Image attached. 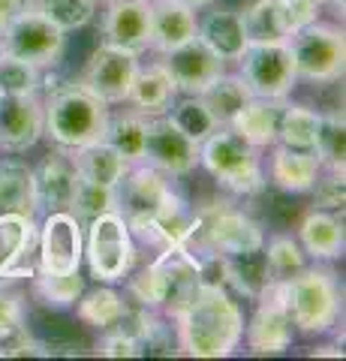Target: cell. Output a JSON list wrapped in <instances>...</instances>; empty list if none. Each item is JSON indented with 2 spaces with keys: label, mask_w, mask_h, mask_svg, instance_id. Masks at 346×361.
Wrapping results in <instances>:
<instances>
[{
  "label": "cell",
  "mask_w": 346,
  "mask_h": 361,
  "mask_svg": "<svg viewBox=\"0 0 346 361\" xmlns=\"http://www.w3.org/2000/svg\"><path fill=\"white\" fill-rule=\"evenodd\" d=\"M178 349L193 358H226L244 337V316L223 286L202 283L187 310L175 319Z\"/></svg>",
  "instance_id": "6da1fadb"
},
{
  "label": "cell",
  "mask_w": 346,
  "mask_h": 361,
  "mask_svg": "<svg viewBox=\"0 0 346 361\" xmlns=\"http://www.w3.org/2000/svg\"><path fill=\"white\" fill-rule=\"evenodd\" d=\"M109 106L79 82L54 85L42 103V133L58 148H82L106 135Z\"/></svg>",
  "instance_id": "7a4b0ae2"
},
{
  "label": "cell",
  "mask_w": 346,
  "mask_h": 361,
  "mask_svg": "<svg viewBox=\"0 0 346 361\" xmlns=\"http://www.w3.org/2000/svg\"><path fill=\"white\" fill-rule=\"evenodd\" d=\"M199 163L208 169L220 187L238 196H256L265 187L259 148L244 142L232 127H217L199 145Z\"/></svg>",
  "instance_id": "3957f363"
},
{
  "label": "cell",
  "mask_w": 346,
  "mask_h": 361,
  "mask_svg": "<svg viewBox=\"0 0 346 361\" xmlns=\"http://www.w3.org/2000/svg\"><path fill=\"white\" fill-rule=\"evenodd\" d=\"M286 310L292 316V325L304 334L331 331L340 316V286L334 271L314 265L295 274L286 283Z\"/></svg>",
  "instance_id": "277c9868"
},
{
  "label": "cell",
  "mask_w": 346,
  "mask_h": 361,
  "mask_svg": "<svg viewBox=\"0 0 346 361\" xmlns=\"http://www.w3.org/2000/svg\"><path fill=\"white\" fill-rule=\"evenodd\" d=\"M85 259L91 274L103 283H118L132 271V265H136V241H132L127 220L118 211L87 220Z\"/></svg>",
  "instance_id": "5b68a950"
},
{
  "label": "cell",
  "mask_w": 346,
  "mask_h": 361,
  "mask_svg": "<svg viewBox=\"0 0 346 361\" xmlns=\"http://www.w3.org/2000/svg\"><path fill=\"white\" fill-rule=\"evenodd\" d=\"M289 51L295 61L298 78L307 82H338L343 75V58H346V42L343 30L322 21H310L307 27L289 37Z\"/></svg>",
  "instance_id": "8992f818"
},
{
  "label": "cell",
  "mask_w": 346,
  "mask_h": 361,
  "mask_svg": "<svg viewBox=\"0 0 346 361\" xmlns=\"http://www.w3.org/2000/svg\"><path fill=\"white\" fill-rule=\"evenodd\" d=\"M63 45L66 33L42 16L39 9H33V4L0 33V54H13V58L27 61L39 70L61 61Z\"/></svg>",
  "instance_id": "52a82bcc"
},
{
  "label": "cell",
  "mask_w": 346,
  "mask_h": 361,
  "mask_svg": "<svg viewBox=\"0 0 346 361\" xmlns=\"http://www.w3.org/2000/svg\"><path fill=\"white\" fill-rule=\"evenodd\" d=\"M241 63V78L253 97L262 99H280L295 87L298 73L295 61L289 51V42H262V45H247L238 58Z\"/></svg>",
  "instance_id": "ba28073f"
},
{
  "label": "cell",
  "mask_w": 346,
  "mask_h": 361,
  "mask_svg": "<svg viewBox=\"0 0 346 361\" xmlns=\"http://www.w3.org/2000/svg\"><path fill=\"white\" fill-rule=\"evenodd\" d=\"M259 307L250 316L247 322V349L253 355H280L292 346V337H295V325H292V316L286 310V283L280 280H271L262 295L256 298Z\"/></svg>",
  "instance_id": "9c48e42d"
},
{
  "label": "cell",
  "mask_w": 346,
  "mask_h": 361,
  "mask_svg": "<svg viewBox=\"0 0 346 361\" xmlns=\"http://www.w3.org/2000/svg\"><path fill=\"white\" fill-rule=\"evenodd\" d=\"M82 259H85L82 220L70 211H51L46 217V223L39 226L37 271H49V274L79 271Z\"/></svg>",
  "instance_id": "30bf717a"
},
{
  "label": "cell",
  "mask_w": 346,
  "mask_h": 361,
  "mask_svg": "<svg viewBox=\"0 0 346 361\" xmlns=\"http://www.w3.org/2000/svg\"><path fill=\"white\" fill-rule=\"evenodd\" d=\"M136 70H139V54L103 42L91 54V61H87L79 85H85L94 97L103 99L106 106L127 103L130 85H132V78H136Z\"/></svg>",
  "instance_id": "8fae6325"
},
{
  "label": "cell",
  "mask_w": 346,
  "mask_h": 361,
  "mask_svg": "<svg viewBox=\"0 0 346 361\" xmlns=\"http://www.w3.org/2000/svg\"><path fill=\"white\" fill-rule=\"evenodd\" d=\"M142 163L154 166L163 175L181 178L199 166V142L175 127L166 115H154L144 123V157Z\"/></svg>",
  "instance_id": "7c38bea8"
},
{
  "label": "cell",
  "mask_w": 346,
  "mask_h": 361,
  "mask_svg": "<svg viewBox=\"0 0 346 361\" xmlns=\"http://www.w3.org/2000/svg\"><path fill=\"white\" fill-rule=\"evenodd\" d=\"M157 63L172 78L175 90H184V94H202L220 73H226V61L217 58L199 37L172 51H163Z\"/></svg>",
  "instance_id": "4fadbf2b"
},
{
  "label": "cell",
  "mask_w": 346,
  "mask_h": 361,
  "mask_svg": "<svg viewBox=\"0 0 346 361\" xmlns=\"http://www.w3.org/2000/svg\"><path fill=\"white\" fill-rule=\"evenodd\" d=\"M39 226L33 217L4 214L0 217V283L33 277L37 271Z\"/></svg>",
  "instance_id": "5bb4252c"
},
{
  "label": "cell",
  "mask_w": 346,
  "mask_h": 361,
  "mask_svg": "<svg viewBox=\"0 0 346 361\" xmlns=\"http://www.w3.org/2000/svg\"><path fill=\"white\" fill-rule=\"evenodd\" d=\"M169 184H166L163 172H157L148 163H136L127 169V175L121 178V184L115 187L118 196V214L127 223L151 220L157 208L163 205V199L169 196Z\"/></svg>",
  "instance_id": "9a60e30c"
},
{
  "label": "cell",
  "mask_w": 346,
  "mask_h": 361,
  "mask_svg": "<svg viewBox=\"0 0 346 361\" xmlns=\"http://www.w3.org/2000/svg\"><path fill=\"white\" fill-rule=\"evenodd\" d=\"M42 135V103L37 94H0V148L21 154Z\"/></svg>",
  "instance_id": "2e32d148"
},
{
  "label": "cell",
  "mask_w": 346,
  "mask_h": 361,
  "mask_svg": "<svg viewBox=\"0 0 346 361\" xmlns=\"http://www.w3.org/2000/svg\"><path fill=\"white\" fill-rule=\"evenodd\" d=\"M103 42L142 54L151 42L148 0H109L103 16Z\"/></svg>",
  "instance_id": "e0dca14e"
},
{
  "label": "cell",
  "mask_w": 346,
  "mask_h": 361,
  "mask_svg": "<svg viewBox=\"0 0 346 361\" xmlns=\"http://www.w3.org/2000/svg\"><path fill=\"white\" fill-rule=\"evenodd\" d=\"M154 262H157L160 274H163V307H160V313L169 316L175 322L178 316L187 310V304L196 298L199 286H202L199 265L184 250H178V247L157 253Z\"/></svg>",
  "instance_id": "ac0fdd59"
},
{
  "label": "cell",
  "mask_w": 346,
  "mask_h": 361,
  "mask_svg": "<svg viewBox=\"0 0 346 361\" xmlns=\"http://www.w3.org/2000/svg\"><path fill=\"white\" fill-rule=\"evenodd\" d=\"M79 172L66 154H49L42 166L33 172V193H37V208L46 214L51 211H70Z\"/></svg>",
  "instance_id": "d6986e66"
},
{
  "label": "cell",
  "mask_w": 346,
  "mask_h": 361,
  "mask_svg": "<svg viewBox=\"0 0 346 361\" xmlns=\"http://www.w3.org/2000/svg\"><path fill=\"white\" fill-rule=\"evenodd\" d=\"M148 6H151V42H148L151 49L163 54L196 39L199 30L196 9L178 4V0H148Z\"/></svg>",
  "instance_id": "ffe728a7"
},
{
  "label": "cell",
  "mask_w": 346,
  "mask_h": 361,
  "mask_svg": "<svg viewBox=\"0 0 346 361\" xmlns=\"http://www.w3.org/2000/svg\"><path fill=\"white\" fill-rule=\"evenodd\" d=\"M196 37L223 61H238L244 54V49L250 45L247 33H244L241 13H235V9H217V13H208L202 21H199Z\"/></svg>",
  "instance_id": "44dd1931"
},
{
  "label": "cell",
  "mask_w": 346,
  "mask_h": 361,
  "mask_svg": "<svg viewBox=\"0 0 346 361\" xmlns=\"http://www.w3.org/2000/svg\"><path fill=\"white\" fill-rule=\"evenodd\" d=\"M298 244L301 250L314 259H338L343 256V223L331 211L314 208L307 211L298 223Z\"/></svg>",
  "instance_id": "7402d4cb"
},
{
  "label": "cell",
  "mask_w": 346,
  "mask_h": 361,
  "mask_svg": "<svg viewBox=\"0 0 346 361\" xmlns=\"http://www.w3.org/2000/svg\"><path fill=\"white\" fill-rule=\"evenodd\" d=\"M271 180L286 193H307L322 172V163L314 151H295L286 145H277L271 154Z\"/></svg>",
  "instance_id": "603a6c76"
},
{
  "label": "cell",
  "mask_w": 346,
  "mask_h": 361,
  "mask_svg": "<svg viewBox=\"0 0 346 361\" xmlns=\"http://www.w3.org/2000/svg\"><path fill=\"white\" fill-rule=\"evenodd\" d=\"M70 160L75 166V172H79V178L94 180V184H103V187H118L121 178H124L130 169V163L111 148L106 139L73 148Z\"/></svg>",
  "instance_id": "cb8c5ba5"
},
{
  "label": "cell",
  "mask_w": 346,
  "mask_h": 361,
  "mask_svg": "<svg viewBox=\"0 0 346 361\" xmlns=\"http://www.w3.org/2000/svg\"><path fill=\"white\" fill-rule=\"evenodd\" d=\"M223 271H226V286H232L244 298H259L262 289L271 283L268 274V259H265V244L253 247V250L229 253L223 256Z\"/></svg>",
  "instance_id": "d4e9b609"
},
{
  "label": "cell",
  "mask_w": 346,
  "mask_h": 361,
  "mask_svg": "<svg viewBox=\"0 0 346 361\" xmlns=\"http://www.w3.org/2000/svg\"><path fill=\"white\" fill-rule=\"evenodd\" d=\"M172 97H175L172 78L166 75L160 63H151V66H139L136 70V78H132V85H130L127 99L136 106L139 115L154 118V115H166V111H169Z\"/></svg>",
  "instance_id": "484cf974"
},
{
  "label": "cell",
  "mask_w": 346,
  "mask_h": 361,
  "mask_svg": "<svg viewBox=\"0 0 346 361\" xmlns=\"http://www.w3.org/2000/svg\"><path fill=\"white\" fill-rule=\"evenodd\" d=\"M277 121H280V106L277 99H262L250 97L229 127L235 130L244 142H250L253 148H268L277 142Z\"/></svg>",
  "instance_id": "4316f807"
},
{
  "label": "cell",
  "mask_w": 346,
  "mask_h": 361,
  "mask_svg": "<svg viewBox=\"0 0 346 361\" xmlns=\"http://www.w3.org/2000/svg\"><path fill=\"white\" fill-rule=\"evenodd\" d=\"M37 193H33V169L18 160L0 163V217L4 214H21L37 217Z\"/></svg>",
  "instance_id": "83f0119b"
},
{
  "label": "cell",
  "mask_w": 346,
  "mask_h": 361,
  "mask_svg": "<svg viewBox=\"0 0 346 361\" xmlns=\"http://www.w3.org/2000/svg\"><path fill=\"white\" fill-rule=\"evenodd\" d=\"M199 99L205 103V109L211 111V118L217 121V127H229L232 118L247 106V99L253 97L247 85H244L241 75H229V73H220L214 82H211L202 94H196Z\"/></svg>",
  "instance_id": "f1b7e54d"
},
{
  "label": "cell",
  "mask_w": 346,
  "mask_h": 361,
  "mask_svg": "<svg viewBox=\"0 0 346 361\" xmlns=\"http://www.w3.org/2000/svg\"><path fill=\"white\" fill-rule=\"evenodd\" d=\"M241 21L250 45L289 42V33L283 27V16H280V0H256V4H250L241 13Z\"/></svg>",
  "instance_id": "f546056e"
},
{
  "label": "cell",
  "mask_w": 346,
  "mask_h": 361,
  "mask_svg": "<svg viewBox=\"0 0 346 361\" xmlns=\"http://www.w3.org/2000/svg\"><path fill=\"white\" fill-rule=\"evenodd\" d=\"M319 130V115L307 106H286L277 121V142L295 151H314Z\"/></svg>",
  "instance_id": "4dcf8cb0"
},
{
  "label": "cell",
  "mask_w": 346,
  "mask_h": 361,
  "mask_svg": "<svg viewBox=\"0 0 346 361\" xmlns=\"http://www.w3.org/2000/svg\"><path fill=\"white\" fill-rule=\"evenodd\" d=\"M124 313H127V301L121 292L115 289H94V292H82L79 295V316H82V322H87L91 329H99V331H106V329H115V325L124 319Z\"/></svg>",
  "instance_id": "1f68e13d"
},
{
  "label": "cell",
  "mask_w": 346,
  "mask_h": 361,
  "mask_svg": "<svg viewBox=\"0 0 346 361\" xmlns=\"http://www.w3.org/2000/svg\"><path fill=\"white\" fill-rule=\"evenodd\" d=\"M144 123H148V118L144 115H118V118H109L106 123V135L103 139L115 148L130 166L142 163L144 157Z\"/></svg>",
  "instance_id": "d6a6232c"
},
{
  "label": "cell",
  "mask_w": 346,
  "mask_h": 361,
  "mask_svg": "<svg viewBox=\"0 0 346 361\" xmlns=\"http://www.w3.org/2000/svg\"><path fill=\"white\" fill-rule=\"evenodd\" d=\"M33 292L49 307H73L85 292V277L79 271H63V274H49V271H33Z\"/></svg>",
  "instance_id": "836d02e7"
},
{
  "label": "cell",
  "mask_w": 346,
  "mask_h": 361,
  "mask_svg": "<svg viewBox=\"0 0 346 361\" xmlns=\"http://www.w3.org/2000/svg\"><path fill=\"white\" fill-rule=\"evenodd\" d=\"M314 154L319 157L322 169L343 172V160H346V123H343V111H328V115H319V130H316Z\"/></svg>",
  "instance_id": "e575fe53"
},
{
  "label": "cell",
  "mask_w": 346,
  "mask_h": 361,
  "mask_svg": "<svg viewBox=\"0 0 346 361\" xmlns=\"http://www.w3.org/2000/svg\"><path fill=\"white\" fill-rule=\"evenodd\" d=\"M265 259H268V274L271 280H280V283H289L295 274L307 268V253L301 250V244L289 235H277V238L268 241L265 247Z\"/></svg>",
  "instance_id": "d590c367"
},
{
  "label": "cell",
  "mask_w": 346,
  "mask_h": 361,
  "mask_svg": "<svg viewBox=\"0 0 346 361\" xmlns=\"http://www.w3.org/2000/svg\"><path fill=\"white\" fill-rule=\"evenodd\" d=\"M169 109H172L169 121L187 135V139H193L199 145H202L208 135L217 130V121L211 118V111L205 109V103L196 94H187L184 99H178V103L169 106Z\"/></svg>",
  "instance_id": "8d00e7d4"
},
{
  "label": "cell",
  "mask_w": 346,
  "mask_h": 361,
  "mask_svg": "<svg viewBox=\"0 0 346 361\" xmlns=\"http://www.w3.org/2000/svg\"><path fill=\"white\" fill-rule=\"evenodd\" d=\"M30 4L49 21H54L63 33L91 25L97 13V0H30Z\"/></svg>",
  "instance_id": "74e56055"
},
{
  "label": "cell",
  "mask_w": 346,
  "mask_h": 361,
  "mask_svg": "<svg viewBox=\"0 0 346 361\" xmlns=\"http://www.w3.org/2000/svg\"><path fill=\"white\" fill-rule=\"evenodd\" d=\"M109 211H118V196H115V187H103V184H94V180H85L79 178L75 184V196H73V205L70 214H75L79 220H94L99 214H109Z\"/></svg>",
  "instance_id": "f35d334b"
},
{
  "label": "cell",
  "mask_w": 346,
  "mask_h": 361,
  "mask_svg": "<svg viewBox=\"0 0 346 361\" xmlns=\"http://www.w3.org/2000/svg\"><path fill=\"white\" fill-rule=\"evenodd\" d=\"M42 87V70L13 54H0V94H37Z\"/></svg>",
  "instance_id": "ab89813d"
},
{
  "label": "cell",
  "mask_w": 346,
  "mask_h": 361,
  "mask_svg": "<svg viewBox=\"0 0 346 361\" xmlns=\"http://www.w3.org/2000/svg\"><path fill=\"white\" fill-rule=\"evenodd\" d=\"M130 295L136 298V304H142V307L160 313V307H163V274H160L157 262L144 265L139 274L130 280Z\"/></svg>",
  "instance_id": "60d3db41"
},
{
  "label": "cell",
  "mask_w": 346,
  "mask_h": 361,
  "mask_svg": "<svg viewBox=\"0 0 346 361\" xmlns=\"http://www.w3.org/2000/svg\"><path fill=\"white\" fill-rule=\"evenodd\" d=\"M314 205L322 211H343V202H346V180L343 172H334L328 169L326 175L319 172V178L314 180Z\"/></svg>",
  "instance_id": "b9f144b4"
},
{
  "label": "cell",
  "mask_w": 346,
  "mask_h": 361,
  "mask_svg": "<svg viewBox=\"0 0 346 361\" xmlns=\"http://www.w3.org/2000/svg\"><path fill=\"white\" fill-rule=\"evenodd\" d=\"M106 331L109 334L97 343V355H103V358H139V355H144L142 343L130 331L118 329V325L115 329H106Z\"/></svg>",
  "instance_id": "7bdbcfd3"
},
{
  "label": "cell",
  "mask_w": 346,
  "mask_h": 361,
  "mask_svg": "<svg viewBox=\"0 0 346 361\" xmlns=\"http://www.w3.org/2000/svg\"><path fill=\"white\" fill-rule=\"evenodd\" d=\"M316 4L310 0H280V16H283V27L292 37L301 27H307L310 21H316Z\"/></svg>",
  "instance_id": "ee69618b"
},
{
  "label": "cell",
  "mask_w": 346,
  "mask_h": 361,
  "mask_svg": "<svg viewBox=\"0 0 346 361\" xmlns=\"http://www.w3.org/2000/svg\"><path fill=\"white\" fill-rule=\"evenodd\" d=\"M27 6H30V0H0V33L13 25Z\"/></svg>",
  "instance_id": "f6af8a7d"
},
{
  "label": "cell",
  "mask_w": 346,
  "mask_h": 361,
  "mask_svg": "<svg viewBox=\"0 0 346 361\" xmlns=\"http://www.w3.org/2000/svg\"><path fill=\"white\" fill-rule=\"evenodd\" d=\"M310 355H314V358H343V349H338V346H319Z\"/></svg>",
  "instance_id": "bcb514c9"
},
{
  "label": "cell",
  "mask_w": 346,
  "mask_h": 361,
  "mask_svg": "<svg viewBox=\"0 0 346 361\" xmlns=\"http://www.w3.org/2000/svg\"><path fill=\"white\" fill-rule=\"evenodd\" d=\"M178 4H184V6H190V9H199V6H208L211 0H178Z\"/></svg>",
  "instance_id": "7dc6e473"
},
{
  "label": "cell",
  "mask_w": 346,
  "mask_h": 361,
  "mask_svg": "<svg viewBox=\"0 0 346 361\" xmlns=\"http://www.w3.org/2000/svg\"><path fill=\"white\" fill-rule=\"evenodd\" d=\"M310 4H316V6H322V4H328V0H310Z\"/></svg>",
  "instance_id": "c3c4849f"
}]
</instances>
